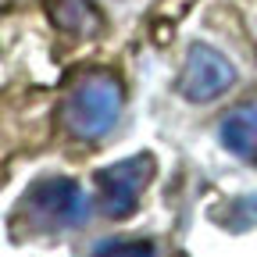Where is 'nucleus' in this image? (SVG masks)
<instances>
[{"label":"nucleus","mask_w":257,"mask_h":257,"mask_svg":"<svg viewBox=\"0 0 257 257\" xmlns=\"http://www.w3.org/2000/svg\"><path fill=\"white\" fill-rule=\"evenodd\" d=\"M125 107V89L111 72H89L75 82V89L64 100V125L75 140H104L114 133Z\"/></svg>","instance_id":"1"},{"label":"nucleus","mask_w":257,"mask_h":257,"mask_svg":"<svg viewBox=\"0 0 257 257\" xmlns=\"http://www.w3.org/2000/svg\"><path fill=\"white\" fill-rule=\"evenodd\" d=\"M25 211L47 229H79L89 221V197L68 175H47L25 193Z\"/></svg>","instance_id":"2"},{"label":"nucleus","mask_w":257,"mask_h":257,"mask_svg":"<svg viewBox=\"0 0 257 257\" xmlns=\"http://www.w3.org/2000/svg\"><path fill=\"white\" fill-rule=\"evenodd\" d=\"M236 86V64L211 43H193L179 75V93L189 104H211Z\"/></svg>","instance_id":"3"},{"label":"nucleus","mask_w":257,"mask_h":257,"mask_svg":"<svg viewBox=\"0 0 257 257\" xmlns=\"http://www.w3.org/2000/svg\"><path fill=\"white\" fill-rule=\"evenodd\" d=\"M150 175H154V157L150 154H136V157H125V161H114V165L100 168L96 172V189H100L104 214L107 218L133 214Z\"/></svg>","instance_id":"4"},{"label":"nucleus","mask_w":257,"mask_h":257,"mask_svg":"<svg viewBox=\"0 0 257 257\" xmlns=\"http://www.w3.org/2000/svg\"><path fill=\"white\" fill-rule=\"evenodd\" d=\"M218 143L232 157L257 165V104H246L225 114L218 125Z\"/></svg>","instance_id":"5"},{"label":"nucleus","mask_w":257,"mask_h":257,"mask_svg":"<svg viewBox=\"0 0 257 257\" xmlns=\"http://www.w3.org/2000/svg\"><path fill=\"white\" fill-rule=\"evenodd\" d=\"M47 15L64 32H82L93 22V0H47Z\"/></svg>","instance_id":"6"},{"label":"nucleus","mask_w":257,"mask_h":257,"mask_svg":"<svg viewBox=\"0 0 257 257\" xmlns=\"http://www.w3.org/2000/svg\"><path fill=\"white\" fill-rule=\"evenodd\" d=\"M89 257H157V250H154L150 239H121V236H111V239L96 243Z\"/></svg>","instance_id":"7"},{"label":"nucleus","mask_w":257,"mask_h":257,"mask_svg":"<svg viewBox=\"0 0 257 257\" xmlns=\"http://www.w3.org/2000/svg\"><path fill=\"white\" fill-rule=\"evenodd\" d=\"M229 229H250V225L257 221V193H250V197H239V200H232V214L229 211H221L218 214Z\"/></svg>","instance_id":"8"}]
</instances>
